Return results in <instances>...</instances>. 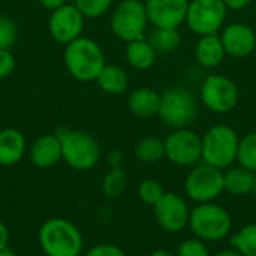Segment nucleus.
I'll return each instance as SVG.
<instances>
[{
  "label": "nucleus",
  "mask_w": 256,
  "mask_h": 256,
  "mask_svg": "<svg viewBox=\"0 0 256 256\" xmlns=\"http://www.w3.org/2000/svg\"><path fill=\"white\" fill-rule=\"evenodd\" d=\"M38 242L45 256H82L84 250L80 228L63 218L46 219L39 228Z\"/></svg>",
  "instance_id": "nucleus-1"
},
{
  "label": "nucleus",
  "mask_w": 256,
  "mask_h": 256,
  "mask_svg": "<svg viewBox=\"0 0 256 256\" xmlns=\"http://www.w3.org/2000/svg\"><path fill=\"white\" fill-rule=\"evenodd\" d=\"M63 62L68 72L81 82L96 81L106 64L102 46L86 36H81L64 45Z\"/></svg>",
  "instance_id": "nucleus-2"
},
{
  "label": "nucleus",
  "mask_w": 256,
  "mask_h": 256,
  "mask_svg": "<svg viewBox=\"0 0 256 256\" xmlns=\"http://www.w3.org/2000/svg\"><path fill=\"white\" fill-rule=\"evenodd\" d=\"M56 135L62 142V160L72 170L90 171L99 164L102 150L96 138L88 132L60 128Z\"/></svg>",
  "instance_id": "nucleus-3"
},
{
  "label": "nucleus",
  "mask_w": 256,
  "mask_h": 256,
  "mask_svg": "<svg viewBox=\"0 0 256 256\" xmlns=\"http://www.w3.org/2000/svg\"><path fill=\"white\" fill-rule=\"evenodd\" d=\"M188 228L196 238L206 243H216L225 240L231 234L232 218L224 206L216 204L214 201L196 204L190 208Z\"/></svg>",
  "instance_id": "nucleus-4"
},
{
  "label": "nucleus",
  "mask_w": 256,
  "mask_h": 256,
  "mask_svg": "<svg viewBox=\"0 0 256 256\" xmlns=\"http://www.w3.org/2000/svg\"><path fill=\"white\" fill-rule=\"evenodd\" d=\"M198 112L200 100L188 87L174 86L160 94V108L158 117L172 130L189 128L196 120Z\"/></svg>",
  "instance_id": "nucleus-5"
},
{
  "label": "nucleus",
  "mask_w": 256,
  "mask_h": 256,
  "mask_svg": "<svg viewBox=\"0 0 256 256\" xmlns=\"http://www.w3.org/2000/svg\"><path fill=\"white\" fill-rule=\"evenodd\" d=\"M240 136L228 124H214L201 136V162L222 171L237 162Z\"/></svg>",
  "instance_id": "nucleus-6"
},
{
  "label": "nucleus",
  "mask_w": 256,
  "mask_h": 256,
  "mask_svg": "<svg viewBox=\"0 0 256 256\" xmlns=\"http://www.w3.org/2000/svg\"><path fill=\"white\" fill-rule=\"evenodd\" d=\"M111 30L123 42L147 38L148 16L142 0H120L111 12Z\"/></svg>",
  "instance_id": "nucleus-7"
},
{
  "label": "nucleus",
  "mask_w": 256,
  "mask_h": 256,
  "mask_svg": "<svg viewBox=\"0 0 256 256\" xmlns=\"http://www.w3.org/2000/svg\"><path fill=\"white\" fill-rule=\"evenodd\" d=\"M240 100V90L234 80L222 74H210L200 87V102L214 114L231 112Z\"/></svg>",
  "instance_id": "nucleus-8"
},
{
  "label": "nucleus",
  "mask_w": 256,
  "mask_h": 256,
  "mask_svg": "<svg viewBox=\"0 0 256 256\" xmlns=\"http://www.w3.org/2000/svg\"><path fill=\"white\" fill-rule=\"evenodd\" d=\"M228 8L224 0H189L184 24L196 36L218 34L224 28Z\"/></svg>",
  "instance_id": "nucleus-9"
},
{
  "label": "nucleus",
  "mask_w": 256,
  "mask_h": 256,
  "mask_svg": "<svg viewBox=\"0 0 256 256\" xmlns=\"http://www.w3.org/2000/svg\"><path fill=\"white\" fill-rule=\"evenodd\" d=\"M186 196L195 204L213 202L224 192V171L208 164L200 162L192 166L184 180Z\"/></svg>",
  "instance_id": "nucleus-10"
},
{
  "label": "nucleus",
  "mask_w": 256,
  "mask_h": 256,
  "mask_svg": "<svg viewBox=\"0 0 256 256\" xmlns=\"http://www.w3.org/2000/svg\"><path fill=\"white\" fill-rule=\"evenodd\" d=\"M164 144L165 158L177 166H195L201 162V136L189 128L174 129Z\"/></svg>",
  "instance_id": "nucleus-11"
},
{
  "label": "nucleus",
  "mask_w": 256,
  "mask_h": 256,
  "mask_svg": "<svg viewBox=\"0 0 256 256\" xmlns=\"http://www.w3.org/2000/svg\"><path fill=\"white\" fill-rule=\"evenodd\" d=\"M156 224L165 232H180L189 225L190 208L188 201L174 192H165L162 198L153 206Z\"/></svg>",
  "instance_id": "nucleus-12"
},
{
  "label": "nucleus",
  "mask_w": 256,
  "mask_h": 256,
  "mask_svg": "<svg viewBox=\"0 0 256 256\" xmlns=\"http://www.w3.org/2000/svg\"><path fill=\"white\" fill-rule=\"evenodd\" d=\"M86 16L75 4H63L54 10L48 18V30L54 40L68 45L82 36Z\"/></svg>",
  "instance_id": "nucleus-13"
},
{
  "label": "nucleus",
  "mask_w": 256,
  "mask_h": 256,
  "mask_svg": "<svg viewBox=\"0 0 256 256\" xmlns=\"http://www.w3.org/2000/svg\"><path fill=\"white\" fill-rule=\"evenodd\" d=\"M144 4L153 27L180 28L186 21L189 0H144Z\"/></svg>",
  "instance_id": "nucleus-14"
},
{
  "label": "nucleus",
  "mask_w": 256,
  "mask_h": 256,
  "mask_svg": "<svg viewBox=\"0 0 256 256\" xmlns=\"http://www.w3.org/2000/svg\"><path fill=\"white\" fill-rule=\"evenodd\" d=\"M226 56L232 58L249 57L256 50L255 30L244 22L225 24L219 33Z\"/></svg>",
  "instance_id": "nucleus-15"
},
{
  "label": "nucleus",
  "mask_w": 256,
  "mask_h": 256,
  "mask_svg": "<svg viewBox=\"0 0 256 256\" xmlns=\"http://www.w3.org/2000/svg\"><path fill=\"white\" fill-rule=\"evenodd\" d=\"M30 162L40 170L52 168L62 160V142L56 134H48L36 138L28 147Z\"/></svg>",
  "instance_id": "nucleus-16"
},
{
  "label": "nucleus",
  "mask_w": 256,
  "mask_h": 256,
  "mask_svg": "<svg viewBox=\"0 0 256 256\" xmlns=\"http://www.w3.org/2000/svg\"><path fill=\"white\" fill-rule=\"evenodd\" d=\"M27 152V142L18 129L4 128L0 130V166L20 164Z\"/></svg>",
  "instance_id": "nucleus-17"
},
{
  "label": "nucleus",
  "mask_w": 256,
  "mask_h": 256,
  "mask_svg": "<svg viewBox=\"0 0 256 256\" xmlns=\"http://www.w3.org/2000/svg\"><path fill=\"white\" fill-rule=\"evenodd\" d=\"M194 54H195L196 63L206 69H214V68L220 66L226 57V52H225V48H224L219 33L200 36V39L195 44Z\"/></svg>",
  "instance_id": "nucleus-18"
},
{
  "label": "nucleus",
  "mask_w": 256,
  "mask_h": 256,
  "mask_svg": "<svg viewBox=\"0 0 256 256\" xmlns=\"http://www.w3.org/2000/svg\"><path fill=\"white\" fill-rule=\"evenodd\" d=\"M128 108L129 111L140 118H150L159 114L160 108V93L148 88L140 87L130 92L128 98Z\"/></svg>",
  "instance_id": "nucleus-19"
},
{
  "label": "nucleus",
  "mask_w": 256,
  "mask_h": 256,
  "mask_svg": "<svg viewBox=\"0 0 256 256\" xmlns=\"http://www.w3.org/2000/svg\"><path fill=\"white\" fill-rule=\"evenodd\" d=\"M124 57L130 68L136 70H148L156 63L158 51L147 38H142L126 44Z\"/></svg>",
  "instance_id": "nucleus-20"
},
{
  "label": "nucleus",
  "mask_w": 256,
  "mask_h": 256,
  "mask_svg": "<svg viewBox=\"0 0 256 256\" xmlns=\"http://www.w3.org/2000/svg\"><path fill=\"white\" fill-rule=\"evenodd\" d=\"M255 172L237 165L230 166L224 171V189L226 194L234 196H243L254 190Z\"/></svg>",
  "instance_id": "nucleus-21"
},
{
  "label": "nucleus",
  "mask_w": 256,
  "mask_h": 256,
  "mask_svg": "<svg viewBox=\"0 0 256 256\" xmlns=\"http://www.w3.org/2000/svg\"><path fill=\"white\" fill-rule=\"evenodd\" d=\"M96 82L104 93L118 96L128 90L129 75L118 64H105V68L96 78Z\"/></svg>",
  "instance_id": "nucleus-22"
},
{
  "label": "nucleus",
  "mask_w": 256,
  "mask_h": 256,
  "mask_svg": "<svg viewBox=\"0 0 256 256\" xmlns=\"http://www.w3.org/2000/svg\"><path fill=\"white\" fill-rule=\"evenodd\" d=\"M148 42L153 45V48L162 54L174 52L182 45V34L178 28H170V27H153L150 34L147 36Z\"/></svg>",
  "instance_id": "nucleus-23"
},
{
  "label": "nucleus",
  "mask_w": 256,
  "mask_h": 256,
  "mask_svg": "<svg viewBox=\"0 0 256 256\" xmlns=\"http://www.w3.org/2000/svg\"><path fill=\"white\" fill-rule=\"evenodd\" d=\"M134 154L142 164H156L165 158L164 140L158 136H144L136 142Z\"/></svg>",
  "instance_id": "nucleus-24"
},
{
  "label": "nucleus",
  "mask_w": 256,
  "mask_h": 256,
  "mask_svg": "<svg viewBox=\"0 0 256 256\" xmlns=\"http://www.w3.org/2000/svg\"><path fill=\"white\" fill-rule=\"evenodd\" d=\"M231 246L243 256H256V224H248L231 237Z\"/></svg>",
  "instance_id": "nucleus-25"
},
{
  "label": "nucleus",
  "mask_w": 256,
  "mask_h": 256,
  "mask_svg": "<svg viewBox=\"0 0 256 256\" xmlns=\"http://www.w3.org/2000/svg\"><path fill=\"white\" fill-rule=\"evenodd\" d=\"M128 188V176L123 168H111L102 180V194L106 198H118Z\"/></svg>",
  "instance_id": "nucleus-26"
},
{
  "label": "nucleus",
  "mask_w": 256,
  "mask_h": 256,
  "mask_svg": "<svg viewBox=\"0 0 256 256\" xmlns=\"http://www.w3.org/2000/svg\"><path fill=\"white\" fill-rule=\"evenodd\" d=\"M237 164L252 172H256V132L240 136Z\"/></svg>",
  "instance_id": "nucleus-27"
},
{
  "label": "nucleus",
  "mask_w": 256,
  "mask_h": 256,
  "mask_svg": "<svg viewBox=\"0 0 256 256\" xmlns=\"http://www.w3.org/2000/svg\"><path fill=\"white\" fill-rule=\"evenodd\" d=\"M164 194H165V190H164L162 184L158 180H154V178H146L138 186V196H140V200L144 204L152 206V207L162 198Z\"/></svg>",
  "instance_id": "nucleus-28"
},
{
  "label": "nucleus",
  "mask_w": 256,
  "mask_h": 256,
  "mask_svg": "<svg viewBox=\"0 0 256 256\" xmlns=\"http://www.w3.org/2000/svg\"><path fill=\"white\" fill-rule=\"evenodd\" d=\"M114 0H75V6L86 18H99L112 6Z\"/></svg>",
  "instance_id": "nucleus-29"
},
{
  "label": "nucleus",
  "mask_w": 256,
  "mask_h": 256,
  "mask_svg": "<svg viewBox=\"0 0 256 256\" xmlns=\"http://www.w3.org/2000/svg\"><path fill=\"white\" fill-rule=\"evenodd\" d=\"M18 39V27L14 20L0 15V50H10Z\"/></svg>",
  "instance_id": "nucleus-30"
},
{
  "label": "nucleus",
  "mask_w": 256,
  "mask_h": 256,
  "mask_svg": "<svg viewBox=\"0 0 256 256\" xmlns=\"http://www.w3.org/2000/svg\"><path fill=\"white\" fill-rule=\"evenodd\" d=\"M176 256H212V254L206 242L194 237L180 243Z\"/></svg>",
  "instance_id": "nucleus-31"
},
{
  "label": "nucleus",
  "mask_w": 256,
  "mask_h": 256,
  "mask_svg": "<svg viewBox=\"0 0 256 256\" xmlns=\"http://www.w3.org/2000/svg\"><path fill=\"white\" fill-rule=\"evenodd\" d=\"M82 256H126L124 250L111 243H100L90 248Z\"/></svg>",
  "instance_id": "nucleus-32"
},
{
  "label": "nucleus",
  "mask_w": 256,
  "mask_h": 256,
  "mask_svg": "<svg viewBox=\"0 0 256 256\" xmlns=\"http://www.w3.org/2000/svg\"><path fill=\"white\" fill-rule=\"evenodd\" d=\"M15 69V57L10 50H0V80L8 78Z\"/></svg>",
  "instance_id": "nucleus-33"
},
{
  "label": "nucleus",
  "mask_w": 256,
  "mask_h": 256,
  "mask_svg": "<svg viewBox=\"0 0 256 256\" xmlns=\"http://www.w3.org/2000/svg\"><path fill=\"white\" fill-rule=\"evenodd\" d=\"M9 242H10V234L9 228L4 222L0 220V252L9 249Z\"/></svg>",
  "instance_id": "nucleus-34"
},
{
  "label": "nucleus",
  "mask_w": 256,
  "mask_h": 256,
  "mask_svg": "<svg viewBox=\"0 0 256 256\" xmlns=\"http://www.w3.org/2000/svg\"><path fill=\"white\" fill-rule=\"evenodd\" d=\"M108 164L111 168H122L123 164V153L120 150H111L108 153Z\"/></svg>",
  "instance_id": "nucleus-35"
},
{
  "label": "nucleus",
  "mask_w": 256,
  "mask_h": 256,
  "mask_svg": "<svg viewBox=\"0 0 256 256\" xmlns=\"http://www.w3.org/2000/svg\"><path fill=\"white\" fill-rule=\"evenodd\" d=\"M224 3L228 8V10H242L248 8L252 3V0H224Z\"/></svg>",
  "instance_id": "nucleus-36"
},
{
  "label": "nucleus",
  "mask_w": 256,
  "mask_h": 256,
  "mask_svg": "<svg viewBox=\"0 0 256 256\" xmlns=\"http://www.w3.org/2000/svg\"><path fill=\"white\" fill-rule=\"evenodd\" d=\"M39 3H40L45 9L54 10V9H57V8H60V6L66 4L68 0H39Z\"/></svg>",
  "instance_id": "nucleus-37"
},
{
  "label": "nucleus",
  "mask_w": 256,
  "mask_h": 256,
  "mask_svg": "<svg viewBox=\"0 0 256 256\" xmlns=\"http://www.w3.org/2000/svg\"><path fill=\"white\" fill-rule=\"evenodd\" d=\"M212 256H243L242 254H238L236 249H225V250H220V252H218V254H214V255Z\"/></svg>",
  "instance_id": "nucleus-38"
},
{
  "label": "nucleus",
  "mask_w": 256,
  "mask_h": 256,
  "mask_svg": "<svg viewBox=\"0 0 256 256\" xmlns=\"http://www.w3.org/2000/svg\"><path fill=\"white\" fill-rule=\"evenodd\" d=\"M148 256H176L174 254H171V252H168V250H165V249H158V250H153L152 254Z\"/></svg>",
  "instance_id": "nucleus-39"
},
{
  "label": "nucleus",
  "mask_w": 256,
  "mask_h": 256,
  "mask_svg": "<svg viewBox=\"0 0 256 256\" xmlns=\"http://www.w3.org/2000/svg\"><path fill=\"white\" fill-rule=\"evenodd\" d=\"M0 256H20V255H16V254H15V252H12L10 249H6V250L0 252Z\"/></svg>",
  "instance_id": "nucleus-40"
},
{
  "label": "nucleus",
  "mask_w": 256,
  "mask_h": 256,
  "mask_svg": "<svg viewBox=\"0 0 256 256\" xmlns=\"http://www.w3.org/2000/svg\"><path fill=\"white\" fill-rule=\"evenodd\" d=\"M252 194H255L256 195V172H255V180H254V190H252Z\"/></svg>",
  "instance_id": "nucleus-41"
}]
</instances>
